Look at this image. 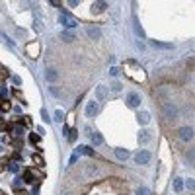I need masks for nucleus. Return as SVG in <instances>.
Instances as JSON below:
<instances>
[{
	"label": "nucleus",
	"instance_id": "obj_12",
	"mask_svg": "<svg viewBox=\"0 0 195 195\" xmlns=\"http://www.w3.org/2000/svg\"><path fill=\"white\" fill-rule=\"evenodd\" d=\"M45 78H47V80H49V82H55V80H57V78H59V74H57V70H53V68H49V70L45 72Z\"/></svg>",
	"mask_w": 195,
	"mask_h": 195
},
{
	"label": "nucleus",
	"instance_id": "obj_26",
	"mask_svg": "<svg viewBox=\"0 0 195 195\" xmlns=\"http://www.w3.org/2000/svg\"><path fill=\"white\" fill-rule=\"evenodd\" d=\"M137 195H150V191L146 189V187H139V189H137Z\"/></svg>",
	"mask_w": 195,
	"mask_h": 195
},
{
	"label": "nucleus",
	"instance_id": "obj_2",
	"mask_svg": "<svg viewBox=\"0 0 195 195\" xmlns=\"http://www.w3.org/2000/svg\"><path fill=\"white\" fill-rule=\"evenodd\" d=\"M150 158H152V156H150L148 150H141V152L135 156V162H137V164H148Z\"/></svg>",
	"mask_w": 195,
	"mask_h": 195
},
{
	"label": "nucleus",
	"instance_id": "obj_13",
	"mask_svg": "<svg viewBox=\"0 0 195 195\" xmlns=\"http://www.w3.org/2000/svg\"><path fill=\"white\" fill-rule=\"evenodd\" d=\"M92 142L96 144V146H100V144L104 142V137L100 135V133H96V131H94V133H92Z\"/></svg>",
	"mask_w": 195,
	"mask_h": 195
},
{
	"label": "nucleus",
	"instance_id": "obj_22",
	"mask_svg": "<svg viewBox=\"0 0 195 195\" xmlns=\"http://www.w3.org/2000/svg\"><path fill=\"white\" fill-rule=\"evenodd\" d=\"M31 160L35 162V166H43V164H45V162H43V156H41V154H33Z\"/></svg>",
	"mask_w": 195,
	"mask_h": 195
},
{
	"label": "nucleus",
	"instance_id": "obj_14",
	"mask_svg": "<svg viewBox=\"0 0 195 195\" xmlns=\"http://www.w3.org/2000/svg\"><path fill=\"white\" fill-rule=\"evenodd\" d=\"M94 174H96V166H94V164L86 166V170H84V178H92Z\"/></svg>",
	"mask_w": 195,
	"mask_h": 195
},
{
	"label": "nucleus",
	"instance_id": "obj_27",
	"mask_svg": "<svg viewBox=\"0 0 195 195\" xmlns=\"http://www.w3.org/2000/svg\"><path fill=\"white\" fill-rule=\"evenodd\" d=\"M111 90H113V92H121V84H119V82H113V84H111Z\"/></svg>",
	"mask_w": 195,
	"mask_h": 195
},
{
	"label": "nucleus",
	"instance_id": "obj_31",
	"mask_svg": "<svg viewBox=\"0 0 195 195\" xmlns=\"http://www.w3.org/2000/svg\"><path fill=\"white\" fill-rule=\"evenodd\" d=\"M109 74H111V76H117V74H119V68H115V67H113V68L109 70Z\"/></svg>",
	"mask_w": 195,
	"mask_h": 195
},
{
	"label": "nucleus",
	"instance_id": "obj_36",
	"mask_svg": "<svg viewBox=\"0 0 195 195\" xmlns=\"http://www.w3.org/2000/svg\"><path fill=\"white\" fill-rule=\"evenodd\" d=\"M0 195H4V193H0Z\"/></svg>",
	"mask_w": 195,
	"mask_h": 195
},
{
	"label": "nucleus",
	"instance_id": "obj_16",
	"mask_svg": "<svg viewBox=\"0 0 195 195\" xmlns=\"http://www.w3.org/2000/svg\"><path fill=\"white\" fill-rule=\"evenodd\" d=\"M174 189H176V193H182L183 191V179L182 178H178L176 182H174Z\"/></svg>",
	"mask_w": 195,
	"mask_h": 195
},
{
	"label": "nucleus",
	"instance_id": "obj_17",
	"mask_svg": "<svg viewBox=\"0 0 195 195\" xmlns=\"http://www.w3.org/2000/svg\"><path fill=\"white\" fill-rule=\"evenodd\" d=\"M0 109H2V111H10V109H12V104L6 102L4 98H0Z\"/></svg>",
	"mask_w": 195,
	"mask_h": 195
},
{
	"label": "nucleus",
	"instance_id": "obj_32",
	"mask_svg": "<svg viewBox=\"0 0 195 195\" xmlns=\"http://www.w3.org/2000/svg\"><path fill=\"white\" fill-rule=\"evenodd\" d=\"M24 125H27V127H31L33 123H31V119H30V117H24Z\"/></svg>",
	"mask_w": 195,
	"mask_h": 195
},
{
	"label": "nucleus",
	"instance_id": "obj_21",
	"mask_svg": "<svg viewBox=\"0 0 195 195\" xmlns=\"http://www.w3.org/2000/svg\"><path fill=\"white\" fill-rule=\"evenodd\" d=\"M78 152L88 154V156H94V150H92V148H88V146H78Z\"/></svg>",
	"mask_w": 195,
	"mask_h": 195
},
{
	"label": "nucleus",
	"instance_id": "obj_8",
	"mask_svg": "<svg viewBox=\"0 0 195 195\" xmlns=\"http://www.w3.org/2000/svg\"><path fill=\"white\" fill-rule=\"evenodd\" d=\"M86 33H88L90 39H100V37H102V31H100L98 27H88V30H86Z\"/></svg>",
	"mask_w": 195,
	"mask_h": 195
},
{
	"label": "nucleus",
	"instance_id": "obj_34",
	"mask_svg": "<svg viewBox=\"0 0 195 195\" xmlns=\"http://www.w3.org/2000/svg\"><path fill=\"white\" fill-rule=\"evenodd\" d=\"M8 168H10L12 172H18V164H10V166H8Z\"/></svg>",
	"mask_w": 195,
	"mask_h": 195
},
{
	"label": "nucleus",
	"instance_id": "obj_29",
	"mask_svg": "<svg viewBox=\"0 0 195 195\" xmlns=\"http://www.w3.org/2000/svg\"><path fill=\"white\" fill-rule=\"evenodd\" d=\"M8 76V72H6V68L4 67H0V78H6Z\"/></svg>",
	"mask_w": 195,
	"mask_h": 195
},
{
	"label": "nucleus",
	"instance_id": "obj_4",
	"mask_svg": "<svg viewBox=\"0 0 195 195\" xmlns=\"http://www.w3.org/2000/svg\"><path fill=\"white\" fill-rule=\"evenodd\" d=\"M179 139L182 141H191L193 139V129L191 127H182L179 129Z\"/></svg>",
	"mask_w": 195,
	"mask_h": 195
},
{
	"label": "nucleus",
	"instance_id": "obj_10",
	"mask_svg": "<svg viewBox=\"0 0 195 195\" xmlns=\"http://www.w3.org/2000/svg\"><path fill=\"white\" fill-rule=\"evenodd\" d=\"M115 156H117L119 160H127V158H129V150H125V148H115Z\"/></svg>",
	"mask_w": 195,
	"mask_h": 195
},
{
	"label": "nucleus",
	"instance_id": "obj_25",
	"mask_svg": "<svg viewBox=\"0 0 195 195\" xmlns=\"http://www.w3.org/2000/svg\"><path fill=\"white\" fill-rule=\"evenodd\" d=\"M55 119H57V121H63V119H64V113H63L61 109H57V111H55Z\"/></svg>",
	"mask_w": 195,
	"mask_h": 195
},
{
	"label": "nucleus",
	"instance_id": "obj_5",
	"mask_svg": "<svg viewBox=\"0 0 195 195\" xmlns=\"http://www.w3.org/2000/svg\"><path fill=\"white\" fill-rule=\"evenodd\" d=\"M127 102H129L131 107H139L141 105V96L137 92H131V94H129V98H127Z\"/></svg>",
	"mask_w": 195,
	"mask_h": 195
},
{
	"label": "nucleus",
	"instance_id": "obj_28",
	"mask_svg": "<svg viewBox=\"0 0 195 195\" xmlns=\"http://www.w3.org/2000/svg\"><path fill=\"white\" fill-rule=\"evenodd\" d=\"M6 164H8L6 160H0V172H4L6 168H8V166H6Z\"/></svg>",
	"mask_w": 195,
	"mask_h": 195
},
{
	"label": "nucleus",
	"instance_id": "obj_9",
	"mask_svg": "<svg viewBox=\"0 0 195 195\" xmlns=\"http://www.w3.org/2000/svg\"><path fill=\"white\" fill-rule=\"evenodd\" d=\"M105 8H107V2H94V4H92V12H94V14L104 12Z\"/></svg>",
	"mask_w": 195,
	"mask_h": 195
},
{
	"label": "nucleus",
	"instance_id": "obj_33",
	"mask_svg": "<svg viewBox=\"0 0 195 195\" xmlns=\"http://www.w3.org/2000/svg\"><path fill=\"white\" fill-rule=\"evenodd\" d=\"M76 139V131H70V135H68V141L72 142V141H74Z\"/></svg>",
	"mask_w": 195,
	"mask_h": 195
},
{
	"label": "nucleus",
	"instance_id": "obj_1",
	"mask_svg": "<svg viewBox=\"0 0 195 195\" xmlns=\"http://www.w3.org/2000/svg\"><path fill=\"white\" fill-rule=\"evenodd\" d=\"M164 115H166V117H168V119H176L178 117V107L174 105V104H164Z\"/></svg>",
	"mask_w": 195,
	"mask_h": 195
},
{
	"label": "nucleus",
	"instance_id": "obj_11",
	"mask_svg": "<svg viewBox=\"0 0 195 195\" xmlns=\"http://www.w3.org/2000/svg\"><path fill=\"white\" fill-rule=\"evenodd\" d=\"M37 51H39V45H37V43H33V45H27V53H30L31 59H35V57H37Z\"/></svg>",
	"mask_w": 195,
	"mask_h": 195
},
{
	"label": "nucleus",
	"instance_id": "obj_7",
	"mask_svg": "<svg viewBox=\"0 0 195 195\" xmlns=\"http://www.w3.org/2000/svg\"><path fill=\"white\" fill-rule=\"evenodd\" d=\"M107 98V88L105 86H98L96 88V102H104Z\"/></svg>",
	"mask_w": 195,
	"mask_h": 195
},
{
	"label": "nucleus",
	"instance_id": "obj_3",
	"mask_svg": "<svg viewBox=\"0 0 195 195\" xmlns=\"http://www.w3.org/2000/svg\"><path fill=\"white\" fill-rule=\"evenodd\" d=\"M96 113H98V102L92 100V102H88V105H86V117H94Z\"/></svg>",
	"mask_w": 195,
	"mask_h": 195
},
{
	"label": "nucleus",
	"instance_id": "obj_6",
	"mask_svg": "<svg viewBox=\"0 0 195 195\" xmlns=\"http://www.w3.org/2000/svg\"><path fill=\"white\" fill-rule=\"evenodd\" d=\"M59 21H61V24H63V26H67V27H74V26L78 24V21H76L74 18H70V16H67V14H63V16L59 18Z\"/></svg>",
	"mask_w": 195,
	"mask_h": 195
},
{
	"label": "nucleus",
	"instance_id": "obj_24",
	"mask_svg": "<svg viewBox=\"0 0 195 195\" xmlns=\"http://www.w3.org/2000/svg\"><path fill=\"white\" fill-rule=\"evenodd\" d=\"M24 182H26V183H31V182H33V174H31V172H26Z\"/></svg>",
	"mask_w": 195,
	"mask_h": 195
},
{
	"label": "nucleus",
	"instance_id": "obj_15",
	"mask_svg": "<svg viewBox=\"0 0 195 195\" xmlns=\"http://www.w3.org/2000/svg\"><path fill=\"white\" fill-rule=\"evenodd\" d=\"M137 119H139V123H148V121H150V115L146 113V111H142V113H139V115H137Z\"/></svg>",
	"mask_w": 195,
	"mask_h": 195
},
{
	"label": "nucleus",
	"instance_id": "obj_20",
	"mask_svg": "<svg viewBox=\"0 0 195 195\" xmlns=\"http://www.w3.org/2000/svg\"><path fill=\"white\" fill-rule=\"evenodd\" d=\"M154 47H160V49H172V43H160V41H152Z\"/></svg>",
	"mask_w": 195,
	"mask_h": 195
},
{
	"label": "nucleus",
	"instance_id": "obj_30",
	"mask_svg": "<svg viewBox=\"0 0 195 195\" xmlns=\"http://www.w3.org/2000/svg\"><path fill=\"white\" fill-rule=\"evenodd\" d=\"M187 189H189V191H193V179H191V178L187 179Z\"/></svg>",
	"mask_w": 195,
	"mask_h": 195
},
{
	"label": "nucleus",
	"instance_id": "obj_23",
	"mask_svg": "<svg viewBox=\"0 0 195 195\" xmlns=\"http://www.w3.org/2000/svg\"><path fill=\"white\" fill-rule=\"evenodd\" d=\"M14 96H16V98H18V100H20V102H21V104H24V105L27 104V102H26V98H24V94H21L20 90H14Z\"/></svg>",
	"mask_w": 195,
	"mask_h": 195
},
{
	"label": "nucleus",
	"instance_id": "obj_19",
	"mask_svg": "<svg viewBox=\"0 0 195 195\" xmlns=\"http://www.w3.org/2000/svg\"><path fill=\"white\" fill-rule=\"evenodd\" d=\"M63 39H64V41H74L76 35L72 33V31H63Z\"/></svg>",
	"mask_w": 195,
	"mask_h": 195
},
{
	"label": "nucleus",
	"instance_id": "obj_18",
	"mask_svg": "<svg viewBox=\"0 0 195 195\" xmlns=\"http://www.w3.org/2000/svg\"><path fill=\"white\" fill-rule=\"evenodd\" d=\"M139 141H141L142 144H146V142L150 141V133H148V131H141V135H139Z\"/></svg>",
	"mask_w": 195,
	"mask_h": 195
},
{
	"label": "nucleus",
	"instance_id": "obj_35",
	"mask_svg": "<svg viewBox=\"0 0 195 195\" xmlns=\"http://www.w3.org/2000/svg\"><path fill=\"white\" fill-rule=\"evenodd\" d=\"M30 139H31L33 142H39V137H37V135H31V137H30Z\"/></svg>",
	"mask_w": 195,
	"mask_h": 195
}]
</instances>
